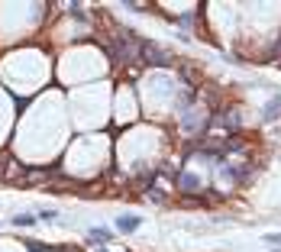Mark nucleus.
<instances>
[{
  "instance_id": "obj_1",
  "label": "nucleus",
  "mask_w": 281,
  "mask_h": 252,
  "mask_svg": "<svg viewBox=\"0 0 281 252\" xmlns=\"http://www.w3.org/2000/svg\"><path fill=\"white\" fill-rule=\"evenodd\" d=\"M139 55L149 58V65H171V55H168L165 49H159L155 42H142L139 45Z\"/></svg>"
},
{
  "instance_id": "obj_2",
  "label": "nucleus",
  "mask_w": 281,
  "mask_h": 252,
  "mask_svg": "<svg viewBox=\"0 0 281 252\" xmlns=\"http://www.w3.org/2000/svg\"><path fill=\"white\" fill-rule=\"evenodd\" d=\"M142 227V217H116V230L120 233H136Z\"/></svg>"
},
{
  "instance_id": "obj_3",
  "label": "nucleus",
  "mask_w": 281,
  "mask_h": 252,
  "mask_svg": "<svg viewBox=\"0 0 281 252\" xmlns=\"http://www.w3.org/2000/svg\"><path fill=\"white\" fill-rule=\"evenodd\" d=\"M278 117H281V97H272L269 104H265V120L272 123V120H278Z\"/></svg>"
},
{
  "instance_id": "obj_4",
  "label": "nucleus",
  "mask_w": 281,
  "mask_h": 252,
  "mask_svg": "<svg viewBox=\"0 0 281 252\" xmlns=\"http://www.w3.org/2000/svg\"><path fill=\"white\" fill-rule=\"evenodd\" d=\"M178 185H181L184 191H197V188H201V181H197L194 175H178Z\"/></svg>"
},
{
  "instance_id": "obj_5",
  "label": "nucleus",
  "mask_w": 281,
  "mask_h": 252,
  "mask_svg": "<svg viewBox=\"0 0 281 252\" xmlns=\"http://www.w3.org/2000/svg\"><path fill=\"white\" fill-rule=\"evenodd\" d=\"M91 240H94V243H110V230L94 227V230H91Z\"/></svg>"
},
{
  "instance_id": "obj_6",
  "label": "nucleus",
  "mask_w": 281,
  "mask_h": 252,
  "mask_svg": "<svg viewBox=\"0 0 281 252\" xmlns=\"http://www.w3.org/2000/svg\"><path fill=\"white\" fill-rule=\"evenodd\" d=\"M36 223V217H29V214H19V217H13V227H32Z\"/></svg>"
},
{
  "instance_id": "obj_7",
  "label": "nucleus",
  "mask_w": 281,
  "mask_h": 252,
  "mask_svg": "<svg viewBox=\"0 0 281 252\" xmlns=\"http://www.w3.org/2000/svg\"><path fill=\"white\" fill-rule=\"evenodd\" d=\"M265 243H272V246H281V233H265Z\"/></svg>"
},
{
  "instance_id": "obj_8",
  "label": "nucleus",
  "mask_w": 281,
  "mask_h": 252,
  "mask_svg": "<svg viewBox=\"0 0 281 252\" xmlns=\"http://www.w3.org/2000/svg\"><path fill=\"white\" fill-rule=\"evenodd\" d=\"M97 252H107V249H97Z\"/></svg>"
}]
</instances>
